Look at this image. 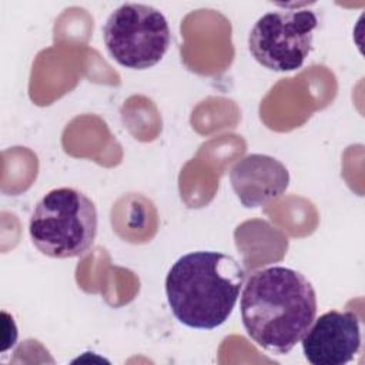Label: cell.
Listing matches in <instances>:
<instances>
[{"mask_svg":"<svg viewBox=\"0 0 365 365\" xmlns=\"http://www.w3.org/2000/svg\"><path fill=\"white\" fill-rule=\"evenodd\" d=\"M98 228L96 204L81 191L61 187L48 191L29 221L33 245L50 258L83 257L93 247Z\"/></svg>","mask_w":365,"mask_h":365,"instance_id":"cell-3","label":"cell"},{"mask_svg":"<svg viewBox=\"0 0 365 365\" xmlns=\"http://www.w3.org/2000/svg\"><path fill=\"white\" fill-rule=\"evenodd\" d=\"M103 40L115 63L131 70H145L165 56L171 43V30L158 9L125 3L107 17Z\"/></svg>","mask_w":365,"mask_h":365,"instance_id":"cell-4","label":"cell"},{"mask_svg":"<svg viewBox=\"0 0 365 365\" xmlns=\"http://www.w3.org/2000/svg\"><path fill=\"white\" fill-rule=\"evenodd\" d=\"M317 27L318 17L309 9L268 11L250 31V53L271 71H295L311 53Z\"/></svg>","mask_w":365,"mask_h":365,"instance_id":"cell-5","label":"cell"},{"mask_svg":"<svg viewBox=\"0 0 365 365\" xmlns=\"http://www.w3.org/2000/svg\"><path fill=\"white\" fill-rule=\"evenodd\" d=\"M230 181L245 208H258L275 201L287 191L289 173L271 155L248 154L231 167Z\"/></svg>","mask_w":365,"mask_h":365,"instance_id":"cell-7","label":"cell"},{"mask_svg":"<svg viewBox=\"0 0 365 365\" xmlns=\"http://www.w3.org/2000/svg\"><path fill=\"white\" fill-rule=\"evenodd\" d=\"M241 321L262 349L288 354L317 317V294L299 271L274 265L254 271L242 285Z\"/></svg>","mask_w":365,"mask_h":365,"instance_id":"cell-1","label":"cell"},{"mask_svg":"<svg viewBox=\"0 0 365 365\" xmlns=\"http://www.w3.org/2000/svg\"><path fill=\"white\" fill-rule=\"evenodd\" d=\"M245 271L231 255L194 251L180 257L165 277V297L178 322L194 329L222 325L238 301Z\"/></svg>","mask_w":365,"mask_h":365,"instance_id":"cell-2","label":"cell"},{"mask_svg":"<svg viewBox=\"0 0 365 365\" xmlns=\"http://www.w3.org/2000/svg\"><path fill=\"white\" fill-rule=\"evenodd\" d=\"M301 345L312 365H345L361 349V321L352 311L331 309L312 321Z\"/></svg>","mask_w":365,"mask_h":365,"instance_id":"cell-6","label":"cell"}]
</instances>
